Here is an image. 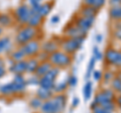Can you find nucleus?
<instances>
[{"label": "nucleus", "instance_id": "nucleus-3", "mask_svg": "<svg viewBox=\"0 0 121 113\" xmlns=\"http://www.w3.org/2000/svg\"><path fill=\"white\" fill-rule=\"evenodd\" d=\"M39 34V30L36 28L30 27V26H23L17 31L15 35V42L18 45H23L35 38Z\"/></svg>", "mask_w": 121, "mask_h": 113}, {"label": "nucleus", "instance_id": "nucleus-38", "mask_svg": "<svg viewBox=\"0 0 121 113\" xmlns=\"http://www.w3.org/2000/svg\"><path fill=\"white\" fill-rule=\"evenodd\" d=\"M60 20V18L59 15H52V17L51 18V23L52 24H58Z\"/></svg>", "mask_w": 121, "mask_h": 113}, {"label": "nucleus", "instance_id": "nucleus-23", "mask_svg": "<svg viewBox=\"0 0 121 113\" xmlns=\"http://www.w3.org/2000/svg\"><path fill=\"white\" fill-rule=\"evenodd\" d=\"M52 9V3L45 2V3H43V4L40 5V8L39 10V14L43 18H44L45 16H48V15L51 13Z\"/></svg>", "mask_w": 121, "mask_h": 113}, {"label": "nucleus", "instance_id": "nucleus-32", "mask_svg": "<svg viewBox=\"0 0 121 113\" xmlns=\"http://www.w3.org/2000/svg\"><path fill=\"white\" fill-rule=\"evenodd\" d=\"M27 85H30V86H36V85H39V77L36 76L35 74H33L32 76H30L27 80Z\"/></svg>", "mask_w": 121, "mask_h": 113}, {"label": "nucleus", "instance_id": "nucleus-4", "mask_svg": "<svg viewBox=\"0 0 121 113\" xmlns=\"http://www.w3.org/2000/svg\"><path fill=\"white\" fill-rule=\"evenodd\" d=\"M85 38H66L60 42V48L69 55L76 53L82 47Z\"/></svg>", "mask_w": 121, "mask_h": 113}, {"label": "nucleus", "instance_id": "nucleus-43", "mask_svg": "<svg viewBox=\"0 0 121 113\" xmlns=\"http://www.w3.org/2000/svg\"><path fill=\"white\" fill-rule=\"evenodd\" d=\"M102 40H103V35L101 34V33H98L96 35V42L97 43H101Z\"/></svg>", "mask_w": 121, "mask_h": 113}, {"label": "nucleus", "instance_id": "nucleus-41", "mask_svg": "<svg viewBox=\"0 0 121 113\" xmlns=\"http://www.w3.org/2000/svg\"><path fill=\"white\" fill-rule=\"evenodd\" d=\"M5 73H6L5 67L3 66V64H0V78H2L3 76H4Z\"/></svg>", "mask_w": 121, "mask_h": 113}, {"label": "nucleus", "instance_id": "nucleus-31", "mask_svg": "<svg viewBox=\"0 0 121 113\" xmlns=\"http://www.w3.org/2000/svg\"><path fill=\"white\" fill-rule=\"evenodd\" d=\"M92 56L96 58V60H102L104 58V54L101 52V50L99 49V47L98 46H94L93 47V50H92Z\"/></svg>", "mask_w": 121, "mask_h": 113}, {"label": "nucleus", "instance_id": "nucleus-2", "mask_svg": "<svg viewBox=\"0 0 121 113\" xmlns=\"http://www.w3.org/2000/svg\"><path fill=\"white\" fill-rule=\"evenodd\" d=\"M48 61L58 68H67L72 64V57L63 50H58L48 55Z\"/></svg>", "mask_w": 121, "mask_h": 113}, {"label": "nucleus", "instance_id": "nucleus-42", "mask_svg": "<svg viewBox=\"0 0 121 113\" xmlns=\"http://www.w3.org/2000/svg\"><path fill=\"white\" fill-rule=\"evenodd\" d=\"M79 103H80V99H79V97H74L73 98V101H72V105H73V107H77Z\"/></svg>", "mask_w": 121, "mask_h": 113}, {"label": "nucleus", "instance_id": "nucleus-44", "mask_svg": "<svg viewBox=\"0 0 121 113\" xmlns=\"http://www.w3.org/2000/svg\"><path fill=\"white\" fill-rule=\"evenodd\" d=\"M28 3H29V6L31 5H35V4H39V3H40L43 0H27Z\"/></svg>", "mask_w": 121, "mask_h": 113}, {"label": "nucleus", "instance_id": "nucleus-7", "mask_svg": "<svg viewBox=\"0 0 121 113\" xmlns=\"http://www.w3.org/2000/svg\"><path fill=\"white\" fill-rule=\"evenodd\" d=\"M64 33L67 38H85L87 35V33L81 30L75 23L68 25Z\"/></svg>", "mask_w": 121, "mask_h": 113}, {"label": "nucleus", "instance_id": "nucleus-11", "mask_svg": "<svg viewBox=\"0 0 121 113\" xmlns=\"http://www.w3.org/2000/svg\"><path fill=\"white\" fill-rule=\"evenodd\" d=\"M60 47V42H58V41L55 39H50V40L43 42V44L41 45V51L44 52L45 54L50 55L52 53H54V52L58 51Z\"/></svg>", "mask_w": 121, "mask_h": 113}, {"label": "nucleus", "instance_id": "nucleus-29", "mask_svg": "<svg viewBox=\"0 0 121 113\" xmlns=\"http://www.w3.org/2000/svg\"><path fill=\"white\" fill-rule=\"evenodd\" d=\"M12 22V19L9 15L7 14H1L0 15V26L1 27H6V26H9Z\"/></svg>", "mask_w": 121, "mask_h": 113}, {"label": "nucleus", "instance_id": "nucleus-34", "mask_svg": "<svg viewBox=\"0 0 121 113\" xmlns=\"http://www.w3.org/2000/svg\"><path fill=\"white\" fill-rule=\"evenodd\" d=\"M67 81H68V85H69L70 87H75V86L78 84V77L76 76L75 74H73L68 78Z\"/></svg>", "mask_w": 121, "mask_h": 113}, {"label": "nucleus", "instance_id": "nucleus-22", "mask_svg": "<svg viewBox=\"0 0 121 113\" xmlns=\"http://www.w3.org/2000/svg\"><path fill=\"white\" fill-rule=\"evenodd\" d=\"M0 93L3 94V95H12V94H15L12 81L0 86Z\"/></svg>", "mask_w": 121, "mask_h": 113}, {"label": "nucleus", "instance_id": "nucleus-36", "mask_svg": "<svg viewBox=\"0 0 121 113\" xmlns=\"http://www.w3.org/2000/svg\"><path fill=\"white\" fill-rule=\"evenodd\" d=\"M93 113H113V112H110V111H107V110H105L104 108H102L101 106H96V107H94L93 109Z\"/></svg>", "mask_w": 121, "mask_h": 113}, {"label": "nucleus", "instance_id": "nucleus-8", "mask_svg": "<svg viewBox=\"0 0 121 113\" xmlns=\"http://www.w3.org/2000/svg\"><path fill=\"white\" fill-rule=\"evenodd\" d=\"M95 17H84V16H79L76 18L75 24L78 26L81 30H83L84 32H88L89 30L92 28V26L95 22Z\"/></svg>", "mask_w": 121, "mask_h": 113}, {"label": "nucleus", "instance_id": "nucleus-24", "mask_svg": "<svg viewBox=\"0 0 121 113\" xmlns=\"http://www.w3.org/2000/svg\"><path fill=\"white\" fill-rule=\"evenodd\" d=\"M55 84L56 82L55 81H52L50 79L45 78V77H40L39 78V85L40 87H43V88H47V89H51L54 91V87H55Z\"/></svg>", "mask_w": 121, "mask_h": 113}, {"label": "nucleus", "instance_id": "nucleus-46", "mask_svg": "<svg viewBox=\"0 0 121 113\" xmlns=\"http://www.w3.org/2000/svg\"><path fill=\"white\" fill-rule=\"evenodd\" d=\"M116 67H119V68H121V50H120V53H119V58H118V61H117Z\"/></svg>", "mask_w": 121, "mask_h": 113}, {"label": "nucleus", "instance_id": "nucleus-9", "mask_svg": "<svg viewBox=\"0 0 121 113\" xmlns=\"http://www.w3.org/2000/svg\"><path fill=\"white\" fill-rule=\"evenodd\" d=\"M12 84L14 87L15 94H19L25 91L26 86H27V82H26V79L23 77V74H17V75H14Z\"/></svg>", "mask_w": 121, "mask_h": 113}, {"label": "nucleus", "instance_id": "nucleus-39", "mask_svg": "<svg viewBox=\"0 0 121 113\" xmlns=\"http://www.w3.org/2000/svg\"><path fill=\"white\" fill-rule=\"evenodd\" d=\"M109 4H110L111 7L120 6L121 5V0H109Z\"/></svg>", "mask_w": 121, "mask_h": 113}, {"label": "nucleus", "instance_id": "nucleus-25", "mask_svg": "<svg viewBox=\"0 0 121 113\" xmlns=\"http://www.w3.org/2000/svg\"><path fill=\"white\" fill-rule=\"evenodd\" d=\"M96 58L94 57V56H92L90 59V61H89V64H88V68H87V72H86V81L87 80H89L90 77L92 76V74L94 72V68H95V64H96Z\"/></svg>", "mask_w": 121, "mask_h": 113}, {"label": "nucleus", "instance_id": "nucleus-49", "mask_svg": "<svg viewBox=\"0 0 121 113\" xmlns=\"http://www.w3.org/2000/svg\"><path fill=\"white\" fill-rule=\"evenodd\" d=\"M120 95H121V93H120Z\"/></svg>", "mask_w": 121, "mask_h": 113}, {"label": "nucleus", "instance_id": "nucleus-26", "mask_svg": "<svg viewBox=\"0 0 121 113\" xmlns=\"http://www.w3.org/2000/svg\"><path fill=\"white\" fill-rule=\"evenodd\" d=\"M68 81H60L59 83L55 84V87H54V93H56V94H62V92H64L65 90L68 88Z\"/></svg>", "mask_w": 121, "mask_h": 113}, {"label": "nucleus", "instance_id": "nucleus-35", "mask_svg": "<svg viewBox=\"0 0 121 113\" xmlns=\"http://www.w3.org/2000/svg\"><path fill=\"white\" fill-rule=\"evenodd\" d=\"M92 77H93L94 81H100L102 77H103V72H102L101 70H94Z\"/></svg>", "mask_w": 121, "mask_h": 113}, {"label": "nucleus", "instance_id": "nucleus-1", "mask_svg": "<svg viewBox=\"0 0 121 113\" xmlns=\"http://www.w3.org/2000/svg\"><path fill=\"white\" fill-rule=\"evenodd\" d=\"M66 104V96L64 94H56L51 99L43 101L39 110L41 113H60L64 111Z\"/></svg>", "mask_w": 121, "mask_h": 113}, {"label": "nucleus", "instance_id": "nucleus-48", "mask_svg": "<svg viewBox=\"0 0 121 113\" xmlns=\"http://www.w3.org/2000/svg\"><path fill=\"white\" fill-rule=\"evenodd\" d=\"M0 64H2V63H1V62H0Z\"/></svg>", "mask_w": 121, "mask_h": 113}, {"label": "nucleus", "instance_id": "nucleus-45", "mask_svg": "<svg viewBox=\"0 0 121 113\" xmlns=\"http://www.w3.org/2000/svg\"><path fill=\"white\" fill-rule=\"evenodd\" d=\"M114 29L115 30H121V21L114 22Z\"/></svg>", "mask_w": 121, "mask_h": 113}, {"label": "nucleus", "instance_id": "nucleus-17", "mask_svg": "<svg viewBox=\"0 0 121 113\" xmlns=\"http://www.w3.org/2000/svg\"><path fill=\"white\" fill-rule=\"evenodd\" d=\"M12 41L8 36H4L0 38V53H7L11 50Z\"/></svg>", "mask_w": 121, "mask_h": 113}, {"label": "nucleus", "instance_id": "nucleus-47", "mask_svg": "<svg viewBox=\"0 0 121 113\" xmlns=\"http://www.w3.org/2000/svg\"><path fill=\"white\" fill-rule=\"evenodd\" d=\"M2 31H3V28L0 26V36H1V34H2Z\"/></svg>", "mask_w": 121, "mask_h": 113}, {"label": "nucleus", "instance_id": "nucleus-28", "mask_svg": "<svg viewBox=\"0 0 121 113\" xmlns=\"http://www.w3.org/2000/svg\"><path fill=\"white\" fill-rule=\"evenodd\" d=\"M111 88L116 93H121V79L118 76H115L111 81Z\"/></svg>", "mask_w": 121, "mask_h": 113}, {"label": "nucleus", "instance_id": "nucleus-14", "mask_svg": "<svg viewBox=\"0 0 121 113\" xmlns=\"http://www.w3.org/2000/svg\"><path fill=\"white\" fill-rule=\"evenodd\" d=\"M54 91L51 89H47V88H43V87H40L39 86V88L36 90V96L39 97V99H41L43 101L45 100H48L51 99L52 96H54Z\"/></svg>", "mask_w": 121, "mask_h": 113}, {"label": "nucleus", "instance_id": "nucleus-30", "mask_svg": "<svg viewBox=\"0 0 121 113\" xmlns=\"http://www.w3.org/2000/svg\"><path fill=\"white\" fill-rule=\"evenodd\" d=\"M43 100L39 99L37 96H35V97H33V98L30 99L29 105H30V107L33 108V109H40L41 105H43Z\"/></svg>", "mask_w": 121, "mask_h": 113}, {"label": "nucleus", "instance_id": "nucleus-18", "mask_svg": "<svg viewBox=\"0 0 121 113\" xmlns=\"http://www.w3.org/2000/svg\"><path fill=\"white\" fill-rule=\"evenodd\" d=\"M26 63H27V69H26V72L27 73H33L36 71L37 67L39 65V60L37 59V57H31L28 60H26Z\"/></svg>", "mask_w": 121, "mask_h": 113}, {"label": "nucleus", "instance_id": "nucleus-40", "mask_svg": "<svg viewBox=\"0 0 121 113\" xmlns=\"http://www.w3.org/2000/svg\"><path fill=\"white\" fill-rule=\"evenodd\" d=\"M115 102H116V106L118 107L120 109V111H121V95L120 94L119 95H117L116 99H115Z\"/></svg>", "mask_w": 121, "mask_h": 113}, {"label": "nucleus", "instance_id": "nucleus-13", "mask_svg": "<svg viewBox=\"0 0 121 113\" xmlns=\"http://www.w3.org/2000/svg\"><path fill=\"white\" fill-rule=\"evenodd\" d=\"M52 68V65L48 61H43V62L39 63V67H37V69L35 72V74L40 78V77L44 76V75L47 74Z\"/></svg>", "mask_w": 121, "mask_h": 113}, {"label": "nucleus", "instance_id": "nucleus-6", "mask_svg": "<svg viewBox=\"0 0 121 113\" xmlns=\"http://www.w3.org/2000/svg\"><path fill=\"white\" fill-rule=\"evenodd\" d=\"M31 13H32V10L30 8V6L26 4H21L15 9L14 16L17 22H19L21 24H26Z\"/></svg>", "mask_w": 121, "mask_h": 113}, {"label": "nucleus", "instance_id": "nucleus-15", "mask_svg": "<svg viewBox=\"0 0 121 113\" xmlns=\"http://www.w3.org/2000/svg\"><path fill=\"white\" fill-rule=\"evenodd\" d=\"M43 20V18L41 17L39 13L32 12L31 15H30L28 21H27V23H26V25L30 26V27H33V28H37L39 26H40Z\"/></svg>", "mask_w": 121, "mask_h": 113}, {"label": "nucleus", "instance_id": "nucleus-10", "mask_svg": "<svg viewBox=\"0 0 121 113\" xmlns=\"http://www.w3.org/2000/svg\"><path fill=\"white\" fill-rule=\"evenodd\" d=\"M119 53H120V50L110 47L105 51L104 59L106 60V62H107L108 64H110L111 66L116 67L117 61H118V58H119Z\"/></svg>", "mask_w": 121, "mask_h": 113}, {"label": "nucleus", "instance_id": "nucleus-33", "mask_svg": "<svg viewBox=\"0 0 121 113\" xmlns=\"http://www.w3.org/2000/svg\"><path fill=\"white\" fill-rule=\"evenodd\" d=\"M114 77H115V75L113 74L112 71L107 70L105 73H103V77H102V79L104 80L105 83H109V82H111L113 80V78Z\"/></svg>", "mask_w": 121, "mask_h": 113}, {"label": "nucleus", "instance_id": "nucleus-5", "mask_svg": "<svg viewBox=\"0 0 121 113\" xmlns=\"http://www.w3.org/2000/svg\"><path fill=\"white\" fill-rule=\"evenodd\" d=\"M19 48L24 53L25 57H30V58L39 55V53L41 51V45L39 43V41L35 40V39H33L27 43L21 45Z\"/></svg>", "mask_w": 121, "mask_h": 113}, {"label": "nucleus", "instance_id": "nucleus-12", "mask_svg": "<svg viewBox=\"0 0 121 113\" xmlns=\"http://www.w3.org/2000/svg\"><path fill=\"white\" fill-rule=\"evenodd\" d=\"M26 69H27V63H26V60H21V61H17L14 62L10 65L9 67V71L11 73H13L14 75L17 74H23L26 72Z\"/></svg>", "mask_w": 121, "mask_h": 113}, {"label": "nucleus", "instance_id": "nucleus-37", "mask_svg": "<svg viewBox=\"0 0 121 113\" xmlns=\"http://www.w3.org/2000/svg\"><path fill=\"white\" fill-rule=\"evenodd\" d=\"M113 36H114V38L117 39L118 41L121 42V30H113Z\"/></svg>", "mask_w": 121, "mask_h": 113}, {"label": "nucleus", "instance_id": "nucleus-27", "mask_svg": "<svg viewBox=\"0 0 121 113\" xmlns=\"http://www.w3.org/2000/svg\"><path fill=\"white\" fill-rule=\"evenodd\" d=\"M24 58H25V55H24V53L22 52V50L20 49V48H18V49L14 50L12 53H11V59H12L14 62L24 60Z\"/></svg>", "mask_w": 121, "mask_h": 113}, {"label": "nucleus", "instance_id": "nucleus-21", "mask_svg": "<svg viewBox=\"0 0 121 113\" xmlns=\"http://www.w3.org/2000/svg\"><path fill=\"white\" fill-rule=\"evenodd\" d=\"M109 16L114 22L121 21V5L111 7L109 9Z\"/></svg>", "mask_w": 121, "mask_h": 113}, {"label": "nucleus", "instance_id": "nucleus-20", "mask_svg": "<svg viewBox=\"0 0 121 113\" xmlns=\"http://www.w3.org/2000/svg\"><path fill=\"white\" fill-rule=\"evenodd\" d=\"M92 92H93V82L87 80L84 87H83V96H84L85 101H88L91 98Z\"/></svg>", "mask_w": 121, "mask_h": 113}, {"label": "nucleus", "instance_id": "nucleus-16", "mask_svg": "<svg viewBox=\"0 0 121 113\" xmlns=\"http://www.w3.org/2000/svg\"><path fill=\"white\" fill-rule=\"evenodd\" d=\"M99 10H97L93 7H90V6H83L81 7L80 11H79V15L80 16H84V17H95L97 16Z\"/></svg>", "mask_w": 121, "mask_h": 113}, {"label": "nucleus", "instance_id": "nucleus-19", "mask_svg": "<svg viewBox=\"0 0 121 113\" xmlns=\"http://www.w3.org/2000/svg\"><path fill=\"white\" fill-rule=\"evenodd\" d=\"M106 0H83V4L85 6L93 7L97 10H100L105 5Z\"/></svg>", "mask_w": 121, "mask_h": 113}]
</instances>
